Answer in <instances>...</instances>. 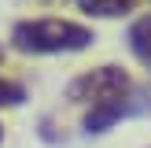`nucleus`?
Instances as JSON below:
<instances>
[{
    "instance_id": "nucleus-1",
    "label": "nucleus",
    "mask_w": 151,
    "mask_h": 148,
    "mask_svg": "<svg viewBox=\"0 0 151 148\" xmlns=\"http://www.w3.org/2000/svg\"><path fill=\"white\" fill-rule=\"evenodd\" d=\"M96 41V33L85 22L70 19H22L11 30V44L26 56H63V52H81Z\"/></svg>"
},
{
    "instance_id": "nucleus-2",
    "label": "nucleus",
    "mask_w": 151,
    "mask_h": 148,
    "mask_svg": "<svg viewBox=\"0 0 151 148\" xmlns=\"http://www.w3.org/2000/svg\"><path fill=\"white\" fill-rule=\"evenodd\" d=\"M133 78L114 63H103V67H92V70L78 74V78L66 85V100L70 104H85V107H96V104H107V100H118V96L133 93Z\"/></svg>"
},
{
    "instance_id": "nucleus-3",
    "label": "nucleus",
    "mask_w": 151,
    "mask_h": 148,
    "mask_svg": "<svg viewBox=\"0 0 151 148\" xmlns=\"http://www.w3.org/2000/svg\"><path fill=\"white\" fill-rule=\"evenodd\" d=\"M133 115H151V93H133L118 96V100H107V104H96V107L85 111V133H103L118 122V118H133Z\"/></svg>"
},
{
    "instance_id": "nucleus-4",
    "label": "nucleus",
    "mask_w": 151,
    "mask_h": 148,
    "mask_svg": "<svg viewBox=\"0 0 151 148\" xmlns=\"http://www.w3.org/2000/svg\"><path fill=\"white\" fill-rule=\"evenodd\" d=\"M74 4L85 15H92V19H122V15L144 7L147 0H74Z\"/></svg>"
},
{
    "instance_id": "nucleus-5",
    "label": "nucleus",
    "mask_w": 151,
    "mask_h": 148,
    "mask_svg": "<svg viewBox=\"0 0 151 148\" xmlns=\"http://www.w3.org/2000/svg\"><path fill=\"white\" fill-rule=\"evenodd\" d=\"M129 48H133V56H137L144 67H151V11L140 15V19L129 26Z\"/></svg>"
},
{
    "instance_id": "nucleus-6",
    "label": "nucleus",
    "mask_w": 151,
    "mask_h": 148,
    "mask_svg": "<svg viewBox=\"0 0 151 148\" xmlns=\"http://www.w3.org/2000/svg\"><path fill=\"white\" fill-rule=\"evenodd\" d=\"M26 104V89L11 78H0V107H19Z\"/></svg>"
},
{
    "instance_id": "nucleus-7",
    "label": "nucleus",
    "mask_w": 151,
    "mask_h": 148,
    "mask_svg": "<svg viewBox=\"0 0 151 148\" xmlns=\"http://www.w3.org/2000/svg\"><path fill=\"white\" fill-rule=\"evenodd\" d=\"M0 63H4V48H0Z\"/></svg>"
},
{
    "instance_id": "nucleus-8",
    "label": "nucleus",
    "mask_w": 151,
    "mask_h": 148,
    "mask_svg": "<svg viewBox=\"0 0 151 148\" xmlns=\"http://www.w3.org/2000/svg\"><path fill=\"white\" fill-rule=\"evenodd\" d=\"M37 4H52V0H37Z\"/></svg>"
},
{
    "instance_id": "nucleus-9",
    "label": "nucleus",
    "mask_w": 151,
    "mask_h": 148,
    "mask_svg": "<svg viewBox=\"0 0 151 148\" xmlns=\"http://www.w3.org/2000/svg\"><path fill=\"white\" fill-rule=\"evenodd\" d=\"M0 141H4V126H0Z\"/></svg>"
}]
</instances>
